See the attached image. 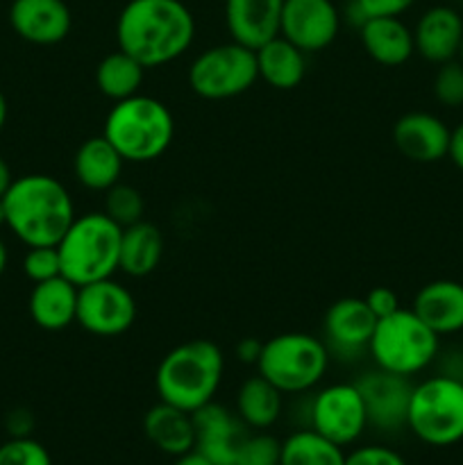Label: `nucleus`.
Returning <instances> with one entry per match:
<instances>
[{"label": "nucleus", "instance_id": "obj_1", "mask_svg": "<svg viewBox=\"0 0 463 465\" xmlns=\"http://www.w3.org/2000/svg\"><path fill=\"white\" fill-rule=\"evenodd\" d=\"M193 39L195 18L182 0H130L118 14V48L145 68L180 59Z\"/></svg>", "mask_w": 463, "mask_h": 465}, {"label": "nucleus", "instance_id": "obj_2", "mask_svg": "<svg viewBox=\"0 0 463 465\" xmlns=\"http://www.w3.org/2000/svg\"><path fill=\"white\" fill-rule=\"evenodd\" d=\"M3 204L7 227L27 248L57 245L77 216L66 186L57 177L39 173L16 177L3 195Z\"/></svg>", "mask_w": 463, "mask_h": 465}, {"label": "nucleus", "instance_id": "obj_3", "mask_svg": "<svg viewBox=\"0 0 463 465\" xmlns=\"http://www.w3.org/2000/svg\"><path fill=\"white\" fill-rule=\"evenodd\" d=\"M222 372L225 354L213 341H184L159 361L154 389L162 402L195 413L204 404L213 402Z\"/></svg>", "mask_w": 463, "mask_h": 465}, {"label": "nucleus", "instance_id": "obj_4", "mask_svg": "<svg viewBox=\"0 0 463 465\" xmlns=\"http://www.w3.org/2000/svg\"><path fill=\"white\" fill-rule=\"evenodd\" d=\"M103 134L125 162L148 163L168 150L175 136V121L166 103L136 94L113 103L104 118Z\"/></svg>", "mask_w": 463, "mask_h": 465}, {"label": "nucleus", "instance_id": "obj_5", "mask_svg": "<svg viewBox=\"0 0 463 465\" xmlns=\"http://www.w3.org/2000/svg\"><path fill=\"white\" fill-rule=\"evenodd\" d=\"M123 227L104 212L75 216L57 243L62 275L75 286L113 277L121 262Z\"/></svg>", "mask_w": 463, "mask_h": 465}, {"label": "nucleus", "instance_id": "obj_6", "mask_svg": "<svg viewBox=\"0 0 463 465\" xmlns=\"http://www.w3.org/2000/svg\"><path fill=\"white\" fill-rule=\"evenodd\" d=\"M438 350L440 336L434 334L413 309L404 307L377 321L368 345V352L379 371L409 380L427 371L438 357Z\"/></svg>", "mask_w": 463, "mask_h": 465}, {"label": "nucleus", "instance_id": "obj_7", "mask_svg": "<svg viewBox=\"0 0 463 465\" xmlns=\"http://www.w3.org/2000/svg\"><path fill=\"white\" fill-rule=\"evenodd\" d=\"M325 341L304 331H284L263 343L257 375L271 381L284 395L307 393L318 386L330 368Z\"/></svg>", "mask_w": 463, "mask_h": 465}, {"label": "nucleus", "instance_id": "obj_8", "mask_svg": "<svg viewBox=\"0 0 463 465\" xmlns=\"http://www.w3.org/2000/svg\"><path fill=\"white\" fill-rule=\"evenodd\" d=\"M407 427L431 448H449L463 440V380L443 372L413 384Z\"/></svg>", "mask_w": 463, "mask_h": 465}, {"label": "nucleus", "instance_id": "obj_9", "mask_svg": "<svg viewBox=\"0 0 463 465\" xmlns=\"http://www.w3.org/2000/svg\"><path fill=\"white\" fill-rule=\"evenodd\" d=\"M259 80L254 50L239 41L202 50L189 66V86L204 100H227L245 94Z\"/></svg>", "mask_w": 463, "mask_h": 465}, {"label": "nucleus", "instance_id": "obj_10", "mask_svg": "<svg viewBox=\"0 0 463 465\" xmlns=\"http://www.w3.org/2000/svg\"><path fill=\"white\" fill-rule=\"evenodd\" d=\"M309 427L340 448L357 443L368 427L366 402L357 381L318 391L309 407Z\"/></svg>", "mask_w": 463, "mask_h": 465}, {"label": "nucleus", "instance_id": "obj_11", "mask_svg": "<svg viewBox=\"0 0 463 465\" xmlns=\"http://www.w3.org/2000/svg\"><path fill=\"white\" fill-rule=\"evenodd\" d=\"M136 300L127 286L113 277L80 286L77 293V325L94 336L112 339L134 325Z\"/></svg>", "mask_w": 463, "mask_h": 465}, {"label": "nucleus", "instance_id": "obj_12", "mask_svg": "<svg viewBox=\"0 0 463 465\" xmlns=\"http://www.w3.org/2000/svg\"><path fill=\"white\" fill-rule=\"evenodd\" d=\"M340 32V12L334 0H284L280 35L302 53L330 48Z\"/></svg>", "mask_w": 463, "mask_h": 465}, {"label": "nucleus", "instance_id": "obj_13", "mask_svg": "<svg viewBox=\"0 0 463 465\" xmlns=\"http://www.w3.org/2000/svg\"><path fill=\"white\" fill-rule=\"evenodd\" d=\"M361 398L366 402L368 425L384 431H395L407 427L409 400H411L413 384L409 377L393 375L386 371L366 372L357 381Z\"/></svg>", "mask_w": 463, "mask_h": 465}, {"label": "nucleus", "instance_id": "obj_14", "mask_svg": "<svg viewBox=\"0 0 463 465\" xmlns=\"http://www.w3.org/2000/svg\"><path fill=\"white\" fill-rule=\"evenodd\" d=\"M377 327V316L370 312L363 298H340L325 312L322 330H325L327 350L340 357L368 350L372 331Z\"/></svg>", "mask_w": 463, "mask_h": 465}, {"label": "nucleus", "instance_id": "obj_15", "mask_svg": "<svg viewBox=\"0 0 463 465\" xmlns=\"http://www.w3.org/2000/svg\"><path fill=\"white\" fill-rule=\"evenodd\" d=\"M452 130L429 112H409L393 125V143L402 157L416 163H436L448 157Z\"/></svg>", "mask_w": 463, "mask_h": 465}, {"label": "nucleus", "instance_id": "obj_16", "mask_svg": "<svg viewBox=\"0 0 463 465\" xmlns=\"http://www.w3.org/2000/svg\"><path fill=\"white\" fill-rule=\"evenodd\" d=\"M195 450L213 465H234L236 450L248 434V427L236 413L218 402L204 404L193 413Z\"/></svg>", "mask_w": 463, "mask_h": 465}, {"label": "nucleus", "instance_id": "obj_17", "mask_svg": "<svg viewBox=\"0 0 463 465\" xmlns=\"http://www.w3.org/2000/svg\"><path fill=\"white\" fill-rule=\"evenodd\" d=\"M9 23L27 44L54 45L71 35L73 14L64 0H14Z\"/></svg>", "mask_w": 463, "mask_h": 465}, {"label": "nucleus", "instance_id": "obj_18", "mask_svg": "<svg viewBox=\"0 0 463 465\" xmlns=\"http://www.w3.org/2000/svg\"><path fill=\"white\" fill-rule=\"evenodd\" d=\"M463 41V16L449 5H434L425 9L413 27L416 53L431 64L458 59Z\"/></svg>", "mask_w": 463, "mask_h": 465}, {"label": "nucleus", "instance_id": "obj_19", "mask_svg": "<svg viewBox=\"0 0 463 465\" xmlns=\"http://www.w3.org/2000/svg\"><path fill=\"white\" fill-rule=\"evenodd\" d=\"M284 0H225V25L232 41L259 48L280 35Z\"/></svg>", "mask_w": 463, "mask_h": 465}, {"label": "nucleus", "instance_id": "obj_20", "mask_svg": "<svg viewBox=\"0 0 463 465\" xmlns=\"http://www.w3.org/2000/svg\"><path fill=\"white\" fill-rule=\"evenodd\" d=\"M416 316L438 336L463 331V284L457 280H434L413 298Z\"/></svg>", "mask_w": 463, "mask_h": 465}, {"label": "nucleus", "instance_id": "obj_21", "mask_svg": "<svg viewBox=\"0 0 463 465\" xmlns=\"http://www.w3.org/2000/svg\"><path fill=\"white\" fill-rule=\"evenodd\" d=\"M359 36L368 57L381 66H402L416 54L413 30L399 16L366 18L359 25Z\"/></svg>", "mask_w": 463, "mask_h": 465}, {"label": "nucleus", "instance_id": "obj_22", "mask_svg": "<svg viewBox=\"0 0 463 465\" xmlns=\"http://www.w3.org/2000/svg\"><path fill=\"white\" fill-rule=\"evenodd\" d=\"M77 293L80 286L64 275L34 284L30 293V316L45 331H62L77 321Z\"/></svg>", "mask_w": 463, "mask_h": 465}, {"label": "nucleus", "instance_id": "obj_23", "mask_svg": "<svg viewBox=\"0 0 463 465\" xmlns=\"http://www.w3.org/2000/svg\"><path fill=\"white\" fill-rule=\"evenodd\" d=\"M143 431L150 443L168 457H180L195 448L193 413L159 400L143 418Z\"/></svg>", "mask_w": 463, "mask_h": 465}, {"label": "nucleus", "instance_id": "obj_24", "mask_svg": "<svg viewBox=\"0 0 463 465\" xmlns=\"http://www.w3.org/2000/svg\"><path fill=\"white\" fill-rule=\"evenodd\" d=\"M254 57H257L259 80L277 91L295 89L307 75V53H302L281 35L254 48Z\"/></svg>", "mask_w": 463, "mask_h": 465}, {"label": "nucleus", "instance_id": "obj_25", "mask_svg": "<svg viewBox=\"0 0 463 465\" xmlns=\"http://www.w3.org/2000/svg\"><path fill=\"white\" fill-rule=\"evenodd\" d=\"M125 159L107 141V136H91L77 148L73 159L75 180L89 191H109L121 182Z\"/></svg>", "mask_w": 463, "mask_h": 465}, {"label": "nucleus", "instance_id": "obj_26", "mask_svg": "<svg viewBox=\"0 0 463 465\" xmlns=\"http://www.w3.org/2000/svg\"><path fill=\"white\" fill-rule=\"evenodd\" d=\"M163 257V234L150 221L123 227L121 262L118 271L127 277H148L159 268Z\"/></svg>", "mask_w": 463, "mask_h": 465}, {"label": "nucleus", "instance_id": "obj_27", "mask_svg": "<svg viewBox=\"0 0 463 465\" xmlns=\"http://www.w3.org/2000/svg\"><path fill=\"white\" fill-rule=\"evenodd\" d=\"M281 407H284V393L261 375L245 380L236 393V416L248 430H271L280 420Z\"/></svg>", "mask_w": 463, "mask_h": 465}, {"label": "nucleus", "instance_id": "obj_28", "mask_svg": "<svg viewBox=\"0 0 463 465\" xmlns=\"http://www.w3.org/2000/svg\"><path fill=\"white\" fill-rule=\"evenodd\" d=\"M145 71L148 68L141 62H136L132 54L125 50H113V53L104 54L95 66V86L104 98L113 100H125L132 95L139 94L141 84L145 80Z\"/></svg>", "mask_w": 463, "mask_h": 465}, {"label": "nucleus", "instance_id": "obj_29", "mask_svg": "<svg viewBox=\"0 0 463 465\" xmlns=\"http://www.w3.org/2000/svg\"><path fill=\"white\" fill-rule=\"evenodd\" d=\"M280 465H345V452L309 427L281 440Z\"/></svg>", "mask_w": 463, "mask_h": 465}, {"label": "nucleus", "instance_id": "obj_30", "mask_svg": "<svg viewBox=\"0 0 463 465\" xmlns=\"http://www.w3.org/2000/svg\"><path fill=\"white\" fill-rule=\"evenodd\" d=\"M145 200L136 186L118 182L112 189L104 191V213L121 227H130L143 221Z\"/></svg>", "mask_w": 463, "mask_h": 465}, {"label": "nucleus", "instance_id": "obj_31", "mask_svg": "<svg viewBox=\"0 0 463 465\" xmlns=\"http://www.w3.org/2000/svg\"><path fill=\"white\" fill-rule=\"evenodd\" d=\"M281 457V440L266 431L257 434H245L236 450L234 465H280Z\"/></svg>", "mask_w": 463, "mask_h": 465}, {"label": "nucleus", "instance_id": "obj_32", "mask_svg": "<svg viewBox=\"0 0 463 465\" xmlns=\"http://www.w3.org/2000/svg\"><path fill=\"white\" fill-rule=\"evenodd\" d=\"M434 98L443 107L457 109L463 104V62L452 59V62L438 64V71L434 75Z\"/></svg>", "mask_w": 463, "mask_h": 465}, {"label": "nucleus", "instance_id": "obj_33", "mask_svg": "<svg viewBox=\"0 0 463 465\" xmlns=\"http://www.w3.org/2000/svg\"><path fill=\"white\" fill-rule=\"evenodd\" d=\"M0 465H53L50 452L32 436H18L0 445Z\"/></svg>", "mask_w": 463, "mask_h": 465}, {"label": "nucleus", "instance_id": "obj_34", "mask_svg": "<svg viewBox=\"0 0 463 465\" xmlns=\"http://www.w3.org/2000/svg\"><path fill=\"white\" fill-rule=\"evenodd\" d=\"M23 272L34 284L62 275V259H59L57 245H34V248H27L25 257H23Z\"/></svg>", "mask_w": 463, "mask_h": 465}, {"label": "nucleus", "instance_id": "obj_35", "mask_svg": "<svg viewBox=\"0 0 463 465\" xmlns=\"http://www.w3.org/2000/svg\"><path fill=\"white\" fill-rule=\"evenodd\" d=\"M418 0H352V12L357 23L375 16H402Z\"/></svg>", "mask_w": 463, "mask_h": 465}, {"label": "nucleus", "instance_id": "obj_36", "mask_svg": "<svg viewBox=\"0 0 463 465\" xmlns=\"http://www.w3.org/2000/svg\"><path fill=\"white\" fill-rule=\"evenodd\" d=\"M345 465H409L399 452L386 445H361L345 454Z\"/></svg>", "mask_w": 463, "mask_h": 465}, {"label": "nucleus", "instance_id": "obj_37", "mask_svg": "<svg viewBox=\"0 0 463 465\" xmlns=\"http://www.w3.org/2000/svg\"><path fill=\"white\" fill-rule=\"evenodd\" d=\"M363 300H366L370 312L377 316V321H379V318L390 316V313L399 309L398 293H395L393 289H389V286H375V289H372Z\"/></svg>", "mask_w": 463, "mask_h": 465}, {"label": "nucleus", "instance_id": "obj_38", "mask_svg": "<svg viewBox=\"0 0 463 465\" xmlns=\"http://www.w3.org/2000/svg\"><path fill=\"white\" fill-rule=\"evenodd\" d=\"M32 427H34V420H32V416L27 411L18 409V411L9 413L7 430L14 439H18V436H30Z\"/></svg>", "mask_w": 463, "mask_h": 465}, {"label": "nucleus", "instance_id": "obj_39", "mask_svg": "<svg viewBox=\"0 0 463 465\" xmlns=\"http://www.w3.org/2000/svg\"><path fill=\"white\" fill-rule=\"evenodd\" d=\"M261 348H263L261 341L243 339L239 345H236V357H239L243 363H254V366H257Z\"/></svg>", "mask_w": 463, "mask_h": 465}, {"label": "nucleus", "instance_id": "obj_40", "mask_svg": "<svg viewBox=\"0 0 463 465\" xmlns=\"http://www.w3.org/2000/svg\"><path fill=\"white\" fill-rule=\"evenodd\" d=\"M448 157L452 159L454 166L463 173V121L458 123L452 130V136H449V153Z\"/></svg>", "mask_w": 463, "mask_h": 465}, {"label": "nucleus", "instance_id": "obj_41", "mask_svg": "<svg viewBox=\"0 0 463 465\" xmlns=\"http://www.w3.org/2000/svg\"><path fill=\"white\" fill-rule=\"evenodd\" d=\"M172 465H213V463L193 448L191 452H184L180 454V457H175V463Z\"/></svg>", "mask_w": 463, "mask_h": 465}, {"label": "nucleus", "instance_id": "obj_42", "mask_svg": "<svg viewBox=\"0 0 463 465\" xmlns=\"http://www.w3.org/2000/svg\"><path fill=\"white\" fill-rule=\"evenodd\" d=\"M12 182H14V177H12V171H9V163L0 157V198L7 193V189L12 186Z\"/></svg>", "mask_w": 463, "mask_h": 465}, {"label": "nucleus", "instance_id": "obj_43", "mask_svg": "<svg viewBox=\"0 0 463 465\" xmlns=\"http://www.w3.org/2000/svg\"><path fill=\"white\" fill-rule=\"evenodd\" d=\"M5 123H7V98H5V94L0 91V130L5 127Z\"/></svg>", "mask_w": 463, "mask_h": 465}, {"label": "nucleus", "instance_id": "obj_44", "mask_svg": "<svg viewBox=\"0 0 463 465\" xmlns=\"http://www.w3.org/2000/svg\"><path fill=\"white\" fill-rule=\"evenodd\" d=\"M7 245H5V241L0 239V277H3L5 268H7Z\"/></svg>", "mask_w": 463, "mask_h": 465}, {"label": "nucleus", "instance_id": "obj_45", "mask_svg": "<svg viewBox=\"0 0 463 465\" xmlns=\"http://www.w3.org/2000/svg\"><path fill=\"white\" fill-rule=\"evenodd\" d=\"M0 227H7V218H5V204H3V198H0Z\"/></svg>", "mask_w": 463, "mask_h": 465}, {"label": "nucleus", "instance_id": "obj_46", "mask_svg": "<svg viewBox=\"0 0 463 465\" xmlns=\"http://www.w3.org/2000/svg\"><path fill=\"white\" fill-rule=\"evenodd\" d=\"M458 59H461V62H463V41H461V50H458Z\"/></svg>", "mask_w": 463, "mask_h": 465}]
</instances>
